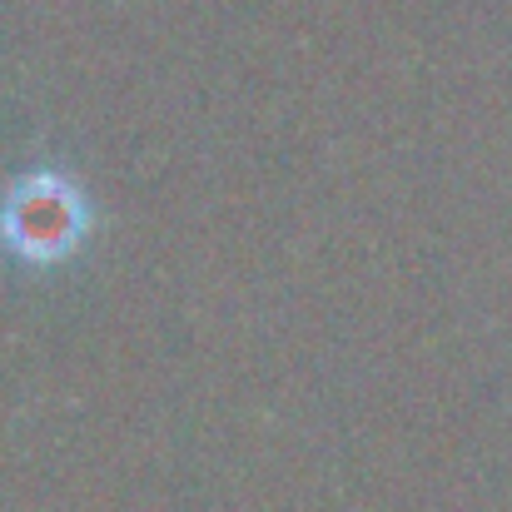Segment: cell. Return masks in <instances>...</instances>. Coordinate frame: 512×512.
<instances>
[{"label": "cell", "mask_w": 512, "mask_h": 512, "mask_svg": "<svg viewBox=\"0 0 512 512\" xmlns=\"http://www.w3.org/2000/svg\"><path fill=\"white\" fill-rule=\"evenodd\" d=\"M0 234H5L10 254L55 264V259L75 254V244L85 234V194L65 174H25L0 209Z\"/></svg>", "instance_id": "obj_1"}]
</instances>
